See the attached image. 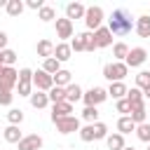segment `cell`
Returning <instances> with one entry per match:
<instances>
[{"mask_svg":"<svg viewBox=\"0 0 150 150\" xmlns=\"http://www.w3.org/2000/svg\"><path fill=\"white\" fill-rule=\"evenodd\" d=\"M5 9H7L9 16H19V14L23 12V2H21V0H7V7H5Z\"/></svg>","mask_w":150,"mask_h":150,"instance_id":"obj_29","label":"cell"},{"mask_svg":"<svg viewBox=\"0 0 150 150\" xmlns=\"http://www.w3.org/2000/svg\"><path fill=\"white\" fill-rule=\"evenodd\" d=\"M73 21L70 19H56V38H61V42H66L68 38H73Z\"/></svg>","mask_w":150,"mask_h":150,"instance_id":"obj_11","label":"cell"},{"mask_svg":"<svg viewBox=\"0 0 150 150\" xmlns=\"http://www.w3.org/2000/svg\"><path fill=\"white\" fill-rule=\"evenodd\" d=\"M145 115H148V110H145V103H134V105H131V112H129V117L134 120V124H136V127L145 122Z\"/></svg>","mask_w":150,"mask_h":150,"instance_id":"obj_16","label":"cell"},{"mask_svg":"<svg viewBox=\"0 0 150 150\" xmlns=\"http://www.w3.org/2000/svg\"><path fill=\"white\" fill-rule=\"evenodd\" d=\"M96 49V42H94V33H84V52H94Z\"/></svg>","mask_w":150,"mask_h":150,"instance_id":"obj_39","label":"cell"},{"mask_svg":"<svg viewBox=\"0 0 150 150\" xmlns=\"http://www.w3.org/2000/svg\"><path fill=\"white\" fill-rule=\"evenodd\" d=\"M84 23H87L89 33L98 30V28H101V23H103V9H101V7H96V5L87 7V14H84Z\"/></svg>","mask_w":150,"mask_h":150,"instance_id":"obj_4","label":"cell"},{"mask_svg":"<svg viewBox=\"0 0 150 150\" xmlns=\"http://www.w3.org/2000/svg\"><path fill=\"white\" fill-rule=\"evenodd\" d=\"M94 42H96V49L112 45V33L108 30V26H101L98 30H94Z\"/></svg>","mask_w":150,"mask_h":150,"instance_id":"obj_12","label":"cell"},{"mask_svg":"<svg viewBox=\"0 0 150 150\" xmlns=\"http://www.w3.org/2000/svg\"><path fill=\"white\" fill-rule=\"evenodd\" d=\"M82 96H84V91H82V87L80 84H68L66 87V101L68 103H77V101H82Z\"/></svg>","mask_w":150,"mask_h":150,"instance_id":"obj_18","label":"cell"},{"mask_svg":"<svg viewBox=\"0 0 150 150\" xmlns=\"http://www.w3.org/2000/svg\"><path fill=\"white\" fill-rule=\"evenodd\" d=\"M42 148V136L38 134H28L19 141V150H40Z\"/></svg>","mask_w":150,"mask_h":150,"instance_id":"obj_14","label":"cell"},{"mask_svg":"<svg viewBox=\"0 0 150 150\" xmlns=\"http://www.w3.org/2000/svg\"><path fill=\"white\" fill-rule=\"evenodd\" d=\"M2 136H5V141H7V143H16V145H19V141L23 138L16 124H9V127H7L5 131H2Z\"/></svg>","mask_w":150,"mask_h":150,"instance_id":"obj_23","label":"cell"},{"mask_svg":"<svg viewBox=\"0 0 150 150\" xmlns=\"http://www.w3.org/2000/svg\"><path fill=\"white\" fill-rule=\"evenodd\" d=\"M2 61H5V66H14L16 52H14V49H5V52H2Z\"/></svg>","mask_w":150,"mask_h":150,"instance_id":"obj_40","label":"cell"},{"mask_svg":"<svg viewBox=\"0 0 150 150\" xmlns=\"http://www.w3.org/2000/svg\"><path fill=\"white\" fill-rule=\"evenodd\" d=\"M42 70H45V73H49V75L54 77V75L61 70V61H56L54 56H52V59H45V63H42Z\"/></svg>","mask_w":150,"mask_h":150,"instance_id":"obj_28","label":"cell"},{"mask_svg":"<svg viewBox=\"0 0 150 150\" xmlns=\"http://www.w3.org/2000/svg\"><path fill=\"white\" fill-rule=\"evenodd\" d=\"M84 14H87V7L84 5H80V2H68L66 5V19H84Z\"/></svg>","mask_w":150,"mask_h":150,"instance_id":"obj_15","label":"cell"},{"mask_svg":"<svg viewBox=\"0 0 150 150\" xmlns=\"http://www.w3.org/2000/svg\"><path fill=\"white\" fill-rule=\"evenodd\" d=\"M105 145H108V150H124V148H127V145H124V136H122V134H108Z\"/></svg>","mask_w":150,"mask_h":150,"instance_id":"obj_22","label":"cell"},{"mask_svg":"<svg viewBox=\"0 0 150 150\" xmlns=\"http://www.w3.org/2000/svg\"><path fill=\"white\" fill-rule=\"evenodd\" d=\"M145 59H148V52L143 47H131L129 49V56L124 59V63H127V68H138V66L145 63Z\"/></svg>","mask_w":150,"mask_h":150,"instance_id":"obj_8","label":"cell"},{"mask_svg":"<svg viewBox=\"0 0 150 150\" xmlns=\"http://www.w3.org/2000/svg\"><path fill=\"white\" fill-rule=\"evenodd\" d=\"M7 120H9V124H21L23 122V110H19V108H12L9 112H7Z\"/></svg>","mask_w":150,"mask_h":150,"instance_id":"obj_36","label":"cell"},{"mask_svg":"<svg viewBox=\"0 0 150 150\" xmlns=\"http://www.w3.org/2000/svg\"><path fill=\"white\" fill-rule=\"evenodd\" d=\"M16 82H19V73H16L12 66H2V68H0V87L14 89Z\"/></svg>","mask_w":150,"mask_h":150,"instance_id":"obj_9","label":"cell"},{"mask_svg":"<svg viewBox=\"0 0 150 150\" xmlns=\"http://www.w3.org/2000/svg\"><path fill=\"white\" fill-rule=\"evenodd\" d=\"M105 98H108V89H101V87H91V89L84 91V96H82L84 105H91V108H96V105L103 103Z\"/></svg>","mask_w":150,"mask_h":150,"instance_id":"obj_7","label":"cell"},{"mask_svg":"<svg viewBox=\"0 0 150 150\" xmlns=\"http://www.w3.org/2000/svg\"><path fill=\"white\" fill-rule=\"evenodd\" d=\"M136 136H138L143 143H150V124H148V122L138 124V127H136Z\"/></svg>","mask_w":150,"mask_h":150,"instance_id":"obj_35","label":"cell"},{"mask_svg":"<svg viewBox=\"0 0 150 150\" xmlns=\"http://www.w3.org/2000/svg\"><path fill=\"white\" fill-rule=\"evenodd\" d=\"M70 49H73V52H84V33H77V35L70 40Z\"/></svg>","mask_w":150,"mask_h":150,"instance_id":"obj_37","label":"cell"},{"mask_svg":"<svg viewBox=\"0 0 150 150\" xmlns=\"http://www.w3.org/2000/svg\"><path fill=\"white\" fill-rule=\"evenodd\" d=\"M127 73H129V68H127L124 61H112V63L103 66V77L110 80V82H122L127 77Z\"/></svg>","mask_w":150,"mask_h":150,"instance_id":"obj_3","label":"cell"},{"mask_svg":"<svg viewBox=\"0 0 150 150\" xmlns=\"http://www.w3.org/2000/svg\"><path fill=\"white\" fill-rule=\"evenodd\" d=\"M70 54H73V49H70V42H59L56 47H54V59L56 61H68L70 59Z\"/></svg>","mask_w":150,"mask_h":150,"instance_id":"obj_17","label":"cell"},{"mask_svg":"<svg viewBox=\"0 0 150 150\" xmlns=\"http://www.w3.org/2000/svg\"><path fill=\"white\" fill-rule=\"evenodd\" d=\"M127 84L124 82H110V87H108V96H112V98H127Z\"/></svg>","mask_w":150,"mask_h":150,"instance_id":"obj_19","label":"cell"},{"mask_svg":"<svg viewBox=\"0 0 150 150\" xmlns=\"http://www.w3.org/2000/svg\"><path fill=\"white\" fill-rule=\"evenodd\" d=\"M134 26H136V23H134V19H131V12L124 9V7H117V9L112 12V16L108 19V30H110L112 35H117V38L129 35Z\"/></svg>","mask_w":150,"mask_h":150,"instance_id":"obj_1","label":"cell"},{"mask_svg":"<svg viewBox=\"0 0 150 150\" xmlns=\"http://www.w3.org/2000/svg\"><path fill=\"white\" fill-rule=\"evenodd\" d=\"M80 138L84 143H91V141H98V138H108V127L103 122H96V124H87L80 129Z\"/></svg>","mask_w":150,"mask_h":150,"instance_id":"obj_2","label":"cell"},{"mask_svg":"<svg viewBox=\"0 0 150 150\" xmlns=\"http://www.w3.org/2000/svg\"><path fill=\"white\" fill-rule=\"evenodd\" d=\"M117 112H124V115H129V112H131V103H129L127 98H120V101H117Z\"/></svg>","mask_w":150,"mask_h":150,"instance_id":"obj_41","label":"cell"},{"mask_svg":"<svg viewBox=\"0 0 150 150\" xmlns=\"http://www.w3.org/2000/svg\"><path fill=\"white\" fill-rule=\"evenodd\" d=\"M117 131L124 136V134H131V131H136V124H134V120L129 117V115H122L120 120H117Z\"/></svg>","mask_w":150,"mask_h":150,"instance_id":"obj_21","label":"cell"},{"mask_svg":"<svg viewBox=\"0 0 150 150\" xmlns=\"http://www.w3.org/2000/svg\"><path fill=\"white\" fill-rule=\"evenodd\" d=\"M38 19H40V21H52V19H56V9L49 7V5H45V7L38 12Z\"/></svg>","mask_w":150,"mask_h":150,"instance_id":"obj_33","label":"cell"},{"mask_svg":"<svg viewBox=\"0 0 150 150\" xmlns=\"http://www.w3.org/2000/svg\"><path fill=\"white\" fill-rule=\"evenodd\" d=\"M124 150H134V148H124Z\"/></svg>","mask_w":150,"mask_h":150,"instance_id":"obj_47","label":"cell"},{"mask_svg":"<svg viewBox=\"0 0 150 150\" xmlns=\"http://www.w3.org/2000/svg\"><path fill=\"white\" fill-rule=\"evenodd\" d=\"M82 120H87L89 124H96V122H98V110L91 108V105H84V110H82Z\"/></svg>","mask_w":150,"mask_h":150,"instance_id":"obj_31","label":"cell"},{"mask_svg":"<svg viewBox=\"0 0 150 150\" xmlns=\"http://www.w3.org/2000/svg\"><path fill=\"white\" fill-rule=\"evenodd\" d=\"M148 150H150V148H148Z\"/></svg>","mask_w":150,"mask_h":150,"instance_id":"obj_48","label":"cell"},{"mask_svg":"<svg viewBox=\"0 0 150 150\" xmlns=\"http://www.w3.org/2000/svg\"><path fill=\"white\" fill-rule=\"evenodd\" d=\"M70 112H73V103H68V101L54 103V105H52V122L63 120V117H70Z\"/></svg>","mask_w":150,"mask_h":150,"instance_id":"obj_13","label":"cell"},{"mask_svg":"<svg viewBox=\"0 0 150 150\" xmlns=\"http://www.w3.org/2000/svg\"><path fill=\"white\" fill-rule=\"evenodd\" d=\"M56 124V131H61V134H73V131H80L82 127H80V120L77 117H63V120H56L54 122Z\"/></svg>","mask_w":150,"mask_h":150,"instance_id":"obj_10","label":"cell"},{"mask_svg":"<svg viewBox=\"0 0 150 150\" xmlns=\"http://www.w3.org/2000/svg\"><path fill=\"white\" fill-rule=\"evenodd\" d=\"M47 103H49V96H47L45 91H33V94H30V105H33V108L40 110V108H45Z\"/></svg>","mask_w":150,"mask_h":150,"instance_id":"obj_25","label":"cell"},{"mask_svg":"<svg viewBox=\"0 0 150 150\" xmlns=\"http://www.w3.org/2000/svg\"><path fill=\"white\" fill-rule=\"evenodd\" d=\"M112 56H115L117 61H124V59L129 56V45H127V42H115V47H112Z\"/></svg>","mask_w":150,"mask_h":150,"instance_id":"obj_27","label":"cell"},{"mask_svg":"<svg viewBox=\"0 0 150 150\" xmlns=\"http://www.w3.org/2000/svg\"><path fill=\"white\" fill-rule=\"evenodd\" d=\"M136 33L141 35V38H150V16L148 14H143V16H138L136 19Z\"/></svg>","mask_w":150,"mask_h":150,"instance_id":"obj_20","label":"cell"},{"mask_svg":"<svg viewBox=\"0 0 150 150\" xmlns=\"http://www.w3.org/2000/svg\"><path fill=\"white\" fill-rule=\"evenodd\" d=\"M16 87H19V96H28L30 98V94H33V70L30 68H21L19 70Z\"/></svg>","mask_w":150,"mask_h":150,"instance_id":"obj_5","label":"cell"},{"mask_svg":"<svg viewBox=\"0 0 150 150\" xmlns=\"http://www.w3.org/2000/svg\"><path fill=\"white\" fill-rule=\"evenodd\" d=\"M47 96H49L52 103H61V101H66V89L63 87H52Z\"/></svg>","mask_w":150,"mask_h":150,"instance_id":"obj_30","label":"cell"},{"mask_svg":"<svg viewBox=\"0 0 150 150\" xmlns=\"http://www.w3.org/2000/svg\"><path fill=\"white\" fill-rule=\"evenodd\" d=\"M143 98H145V96H143V91H141L138 87H134V89L127 91V101H129L131 105H134V103H143Z\"/></svg>","mask_w":150,"mask_h":150,"instance_id":"obj_34","label":"cell"},{"mask_svg":"<svg viewBox=\"0 0 150 150\" xmlns=\"http://www.w3.org/2000/svg\"><path fill=\"white\" fill-rule=\"evenodd\" d=\"M0 7H7V0H0Z\"/></svg>","mask_w":150,"mask_h":150,"instance_id":"obj_45","label":"cell"},{"mask_svg":"<svg viewBox=\"0 0 150 150\" xmlns=\"http://www.w3.org/2000/svg\"><path fill=\"white\" fill-rule=\"evenodd\" d=\"M26 7H30V9H38V12H40V9L45 7V2H42V0H28V2H26Z\"/></svg>","mask_w":150,"mask_h":150,"instance_id":"obj_42","label":"cell"},{"mask_svg":"<svg viewBox=\"0 0 150 150\" xmlns=\"http://www.w3.org/2000/svg\"><path fill=\"white\" fill-rule=\"evenodd\" d=\"M2 66H5V61H2V52H0V68H2Z\"/></svg>","mask_w":150,"mask_h":150,"instance_id":"obj_46","label":"cell"},{"mask_svg":"<svg viewBox=\"0 0 150 150\" xmlns=\"http://www.w3.org/2000/svg\"><path fill=\"white\" fill-rule=\"evenodd\" d=\"M54 47H56V45H52L49 40H40V42H38V56L52 59V56H54Z\"/></svg>","mask_w":150,"mask_h":150,"instance_id":"obj_24","label":"cell"},{"mask_svg":"<svg viewBox=\"0 0 150 150\" xmlns=\"http://www.w3.org/2000/svg\"><path fill=\"white\" fill-rule=\"evenodd\" d=\"M12 101H14V94H12V89H5V87H0V105H12Z\"/></svg>","mask_w":150,"mask_h":150,"instance_id":"obj_38","label":"cell"},{"mask_svg":"<svg viewBox=\"0 0 150 150\" xmlns=\"http://www.w3.org/2000/svg\"><path fill=\"white\" fill-rule=\"evenodd\" d=\"M33 87H35L38 91H47V94H49V89L54 87V77L40 68V70L33 73Z\"/></svg>","mask_w":150,"mask_h":150,"instance_id":"obj_6","label":"cell"},{"mask_svg":"<svg viewBox=\"0 0 150 150\" xmlns=\"http://www.w3.org/2000/svg\"><path fill=\"white\" fill-rule=\"evenodd\" d=\"M143 96H145V98H150V87H148V89H143Z\"/></svg>","mask_w":150,"mask_h":150,"instance_id":"obj_44","label":"cell"},{"mask_svg":"<svg viewBox=\"0 0 150 150\" xmlns=\"http://www.w3.org/2000/svg\"><path fill=\"white\" fill-rule=\"evenodd\" d=\"M70 75H73L70 70H63V68H61V70L54 75V87H63V89H66V87L70 84Z\"/></svg>","mask_w":150,"mask_h":150,"instance_id":"obj_26","label":"cell"},{"mask_svg":"<svg viewBox=\"0 0 150 150\" xmlns=\"http://www.w3.org/2000/svg\"><path fill=\"white\" fill-rule=\"evenodd\" d=\"M136 87H138L141 91L150 87V70H141V73L136 75Z\"/></svg>","mask_w":150,"mask_h":150,"instance_id":"obj_32","label":"cell"},{"mask_svg":"<svg viewBox=\"0 0 150 150\" xmlns=\"http://www.w3.org/2000/svg\"><path fill=\"white\" fill-rule=\"evenodd\" d=\"M5 49H7V33L0 30V52H5Z\"/></svg>","mask_w":150,"mask_h":150,"instance_id":"obj_43","label":"cell"}]
</instances>
